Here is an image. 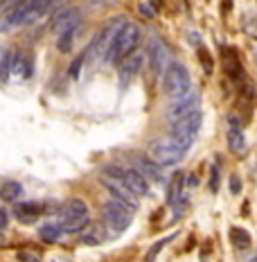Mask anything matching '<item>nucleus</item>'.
<instances>
[{
	"instance_id": "obj_29",
	"label": "nucleus",
	"mask_w": 257,
	"mask_h": 262,
	"mask_svg": "<svg viewBox=\"0 0 257 262\" xmlns=\"http://www.w3.org/2000/svg\"><path fill=\"white\" fill-rule=\"evenodd\" d=\"M219 190V161L212 165V174H210V192Z\"/></svg>"
},
{
	"instance_id": "obj_22",
	"label": "nucleus",
	"mask_w": 257,
	"mask_h": 262,
	"mask_svg": "<svg viewBox=\"0 0 257 262\" xmlns=\"http://www.w3.org/2000/svg\"><path fill=\"white\" fill-rule=\"evenodd\" d=\"M138 167H140L138 172H142V174L147 176V179L162 181V174H160V170H158V165H156V163H151V161L140 159V156H138Z\"/></svg>"
},
{
	"instance_id": "obj_35",
	"label": "nucleus",
	"mask_w": 257,
	"mask_h": 262,
	"mask_svg": "<svg viewBox=\"0 0 257 262\" xmlns=\"http://www.w3.org/2000/svg\"><path fill=\"white\" fill-rule=\"evenodd\" d=\"M185 186L196 188V186H198V176H196V174H187V176H185Z\"/></svg>"
},
{
	"instance_id": "obj_8",
	"label": "nucleus",
	"mask_w": 257,
	"mask_h": 262,
	"mask_svg": "<svg viewBox=\"0 0 257 262\" xmlns=\"http://www.w3.org/2000/svg\"><path fill=\"white\" fill-rule=\"evenodd\" d=\"M198 107H201V95H198V91H190L183 97L174 99V104H172L169 111H167V120L176 122V120H181V118H185V115H190L192 111H196Z\"/></svg>"
},
{
	"instance_id": "obj_30",
	"label": "nucleus",
	"mask_w": 257,
	"mask_h": 262,
	"mask_svg": "<svg viewBox=\"0 0 257 262\" xmlns=\"http://www.w3.org/2000/svg\"><path fill=\"white\" fill-rule=\"evenodd\" d=\"M241 95H246L248 99L255 97V86L250 82H241Z\"/></svg>"
},
{
	"instance_id": "obj_34",
	"label": "nucleus",
	"mask_w": 257,
	"mask_h": 262,
	"mask_svg": "<svg viewBox=\"0 0 257 262\" xmlns=\"http://www.w3.org/2000/svg\"><path fill=\"white\" fill-rule=\"evenodd\" d=\"M228 122H230V127H241V118L237 113H230L228 115Z\"/></svg>"
},
{
	"instance_id": "obj_2",
	"label": "nucleus",
	"mask_w": 257,
	"mask_h": 262,
	"mask_svg": "<svg viewBox=\"0 0 257 262\" xmlns=\"http://www.w3.org/2000/svg\"><path fill=\"white\" fill-rule=\"evenodd\" d=\"M190 86H192V80L187 68L178 64V61H172L165 68V72H162V91H165V95L169 99H178L185 93H190Z\"/></svg>"
},
{
	"instance_id": "obj_18",
	"label": "nucleus",
	"mask_w": 257,
	"mask_h": 262,
	"mask_svg": "<svg viewBox=\"0 0 257 262\" xmlns=\"http://www.w3.org/2000/svg\"><path fill=\"white\" fill-rule=\"evenodd\" d=\"M20 195H23V186H20L18 181H7L0 186V201L14 203Z\"/></svg>"
},
{
	"instance_id": "obj_36",
	"label": "nucleus",
	"mask_w": 257,
	"mask_h": 262,
	"mask_svg": "<svg viewBox=\"0 0 257 262\" xmlns=\"http://www.w3.org/2000/svg\"><path fill=\"white\" fill-rule=\"evenodd\" d=\"M190 43L194 45V48H198V45H201V36H198L196 32H190Z\"/></svg>"
},
{
	"instance_id": "obj_7",
	"label": "nucleus",
	"mask_w": 257,
	"mask_h": 262,
	"mask_svg": "<svg viewBox=\"0 0 257 262\" xmlns=\"http://www.w3.org/2000/svg\"><path fill=\"white\" fill-rule=\"evenodd\" d=\"M104 188H106V192L111 195V199H115V201H118L120 206L127 208L129 213L138 211V195H135V192H131L122 181L106 179V181H104Z\"/></svg>"
},
{
	"instance_id": "obj_14",
	"label": "nucleus",
	"mask_w": 257,
	"mask_h": 262,
	"mask_svg": "<svg viewBox=\"0 0 257 262\" xmlns=\"http://www.w3.org/2000/svg\"><path fill=\"white\" fill-rule=\"evenodd\" d=\"M225 61H223V70L230 80L235 82H246V75H244V68H241V61L237 59V52L235 50H228L225 52Z\"/></svg>"
},
{
	"instance_id": "obj_6",
	"label": "nucleus",
	"mask_w": 257,
	"mask_h": 262,
	"mask_svg": "<svg viewBox=\"0 0 257 262\" xmlns=\"http://www.w3.org/2000/svg\"><path fill=\"white\" fill-rule=\"evenodd\" d=\"M102 215H104L106 224L115 230V233H122V230L129 228L131 215L133 213H129L124 206H120L115 199H108V201H104V206H102Z\"/></svg>"
},
{
	"instance_id": "obj_32",
	"label": "nucleus",
	"mask_w": 257,
	"mask_h": 262,
	"mask_svg": "<svg viewBox=\"0 0 257 262\" xmlns=\"http://www.w3.org/2000/svg\"><path fill=\"white\" fill-rule=\"evenodd\" d=\"M255 25H257V20L253 16H248L246 18V23H244V28H246V32H248L253 39H257V30H255Z\"/></svg>"
},
{
	"instance_id": "obj_23",
	"label": "nucleus",
	"mask_w": 257,
	"mask_h": 262,
	"mask_svg": "<svg viewBox=\"0 0 257 262\" xmlns=\"http://www.w3.org/2000/svg\"><path fill=\"white\" fill-rule=\"evenodd\" d=\"M79 28V25H75V28H68L64 32H59V41H56V50L59 52H70L72 50V39H75V30Z\"/></svg>"
},
{
	"instance_id": "obj_11",
	"label": "nucleus",
	"mask_w": 257,
	"mask_h": 262,
	"mask_svg": "<svg viewBox=\"0 0 257 262\" xmlns=\"http://www.w3.org/2000/svg\"><path fill=\"white\" fill-rule=\"evenodd\" d=\"M142 61H145V57L138 55V52H133V55L127 57V59L120 64V88L129 86V82L133 80V77L140 72V68H142Z\"/></svg>"
},
{
	"instance_id": "obj_41",
	"label": "nucleus",
	"mask_w": 257,
	"mask_h": 262,
	"mask_svg": "<svg viewBox=\"0 0 257 262\" xmlns=\"http://www.w3.org/2000/svg\"><path fill=\"white\" fill-rule=\"evenodd\" d=\"M250 262H257V258H253V260H250Z\"/></svg>"
},
{
	"instance_id": "obj_33",
	"label": "nucleus",
	"mask_w": 257,
	"mask_h": 262,
	"mask_svg": "<svg viewBox=\"0 0 257 262\" xmlns=\"http://www.w3.org/2000/svg\"><path fill=\"white\" fill-rule=\"evenodd\" d=\"M16 258H18V262H41V260H39V255H34V253H25V251H23V253H18Z\"/></svg>"
},
{
	"instance_id": "obj_21",
	"label": "nucleus",
	"mask_w": 257,
	"mask_h": 262,
	"mask_svg": "<svg viewBox=\"0 0 257 262\" xmlns=\"http://www.w3.org/2000/svg\"><path fill=\"white\" fill-rule=\"evenodd\" d=\"M12 75H14V52H5L0 57V82L7 84Z\"/></svg>"
},
{
	"instance_id": "obj_10",
	"label": "nucleus",
	"mask_w": 257,
	"mask_h": 262,
	"mask_svg": "<svg viewBox=\"0 0 257 262\" xmlns=\"http://www.w3.org/2000/svg\"><path fill=\"white\" fill-rule=\"evenodd\" d=\"M45 213V206L41 201H20L14 206V217L23 224H34Z\"/></svg>"
},
{
	"instance_id": "obj_37",
	"label": "nucleus",
	"mask_w": 257,
	"mask_h": 262,
	"mask_svg": "<svg viewBox=\"0 0 257 262\" xmlns=\"http://www.w3.org/2000/svg\"><path fill=\"white\" fill-rule=\"evenodd\" d=\"M5 226H7V213L0 208V228H5Z\"/></svg>"
},
{
	"instance_id": "obj_15",
	"label": "nucleus",
	"mask_w": 257,
	"mask_h": 262,
	"mask_svg": "<svg viewBox=\"0 0 257 262\" xmlns=\"http://www.w3.org/2000/svg\"><path fill=\"white\" fill-rule=\"evenodd\" d=\"M88 222H91V217H68V215H61L59 217V228L64 230V233H79V230H83L88 226Z\"/></svg>"
},
{
	"instance_id": "obj_42",
	"label": "nucleus",
	"mask_w": 257,
	"mask_h": 262,
	"mask_svg": "<svg viewBox=\"0 0 257 262\" xmlns=\"http://www.w3.org/2000/svg\"><path fill=\"white\" fill-rule=\"evenodd\" d=\"M255 61H257V52H255Z\"/></svg>"
},
{
	"instance_id": "obj_1",
	"label": "nucleus",
	"mask_w": 257,
	"mask_h": 262,
	"mask_svg": "<svg viewBox=\"0 0 257 262\" xmlns=\"http://www.w3.org/2000/svg\"><path fill=\"white\" fill-rule=\"evenodd\" d=\"M140 43V30L135 23H127L122 30H120V34L113 39V43L108 45L106 55H104V59L108 61V64H122L127 57L133 55V50L138 48Z\"/></svg>"
},
{
	"instance_id": "obj_38",
	"label": "nucleus",
	"mask_w": 257,
	"mask_h": 262,
	"mask_svg": "<svg viewBox=\"0 0 257 262\" xmlns=\"http://www.w3.org/2000/svg\"><path fill=\"white\" fill-rule=\"evenodd\" d=\"M50 3H52V9H56V7H61V5L70 3V0H50Z\"/></svg>"
},
{
	"instance_id": "obj_5",
	"label": "nucleus",
	"mask_w": 257,
	"mask_h": 262,
	"mask_svg": "<svg viewBox=\"0 0 257 262\" xmlns=\"http://www.w3.org/2000/svg\"><path fill=\"white\" fill-rule=\"evenodd\" d=\"M129 20L124 18V16H118V18H113V20H108L106 25H104L99 32L93 36V41H91V45L86 48V52L83 55L86 57H95V55H106V50H108V45L113 43V39L120 34V30L127 25Z\"/></svg>"
},
{
	"instance_id": "obj_9",
	"label": "nucleus",
	"mask_w": 257,
	"mask_h": 262,
	"mask_svg": "<svg viewBox=\"0 0 257 262\" xmlns=\"http://www.w3.org/2000/svg\"><path fill=\"white\" fill-rule=\"evenodd\" d=\"M149 64H151V72H154V75H162L165 68L172 64L169 50H167V45L158 39H154L149 43Z\"/></svg>"
},
{
	"instance_id": "obj_17",
	"label": "nucleus",
	"mask_w": 257,
	"mask_h": 262,
	"mask_svg": "<svg viewBox=\"0 0 257 262\" xmlns=\"http://www.w3.org/2000/svg\"><path fill=\"white\" fill-rule=\"evenodd\" d=\"M183 183H185V174H183V172H176L169 181V188H167V206H174L178 199H181Z\"/></svg>"
},
{
	"instance_id": "obj_3",
	"label": "nucleus",
	"mask_w": 257,
	"mask_h": 262,
	"mask_svg": "<svg viewBox=\"0 0 257 262\" xmlns=\"http://www.w3.org/2000/svg\"><path fill=\"white\" fill-rule=\"evenodd\" d=\"M187 149L181 147L174 138H158L149 145V159L154 161L156 165H176L185 159Z\"/></svg>"
},
{
	"instance_id": "obj_31",
	"label": "nucleus",
	"mask_w": 257,
	"mask_h": 262,
	"mask_svg": "<svg viewBox=\"0 0 257 262\" xmlns=\"http://www.w3.org/2000/svg\"><path fill=\"white\" fill-rule=\"evenodd\" d=\"M230 192H233V195H239V192H241V179H239V174L230 176Z\"/></svg>"
},
{
	"instance_id": "obj_16",
	"label": "nucleus",
	"mask_w": 257,
	"mask_h": 262,
	"mask_svg": "<svg viewBox=\"0 0 257 262\" xmlns=\"http://www.w3.org/2000/svg\"><path fill=\"white\" fill-rule=\"evenodd\" d=\"M59 215H68V217H86V215H88V206H86V201L79 199V197L68 199L64 206H61Z\"/></svg>"
},
{
	"instance_id": "obj_20",
	"label": "nucleus",
	"mask_w": 257,
	"mask_h": 262,
	"mask_svg": "<svg viewBox=\"0 0 257 262\" xmlns=\"http://www.w3.org/2000/svg\"><path fill=\"white\" fill-rule=\"evenodd\" d=\"M61 233H64V230L59 228V224H56V222H50V224H45V226H41L39 238L43 240V242H48V244H54V242H59Z\"/></svg>"
},
{
	"instance_id": "obj_4",
	"label": "nucleus",
	"mask_w": 257,
	"mask_h": 262,
	"mask_svg": "<svg viewBox=\"0 0 257 262\" xmlns=\"http://www.w3.org/2000/svg\"><path fill=\"white\" fill-rule=\"evenodd\" d=\"M201 122H203V113H201V109H196V111H192L190 115H185V118L172 122V138H174L181 147L190 149L192 143L196 140Z\"/></svg>"
},
{
	"instance_id": "obj_25",
	"label": "nucleus",
	"mask_w": 257,
	"mask_h": 262,
	"mask_svg": "<svg viewBox=\"0 0 257 262\" xmlns=\"http://www.w3.org/2000/svg\"><path fill=\"white\" fill-rule=\"evenodd\" d=\"M176 235L178 233H174V235H169V238H162V240H158V242H156L154 246H151V249L149 251H147V260L145 262H156V258H158V253H160V251L162 249H165V246L167 244H169L172 242V240H174L176 238Z\"/></svg>"
},
{
	"instance_id": "obj_26",
	"label": "nucleus",
	"mask_w": 257,
	"mask_h": 262,
	"mask_svg": "<svg viewBox=\"0 0 257 262\" xmlns=\"http://www.w3.org/2000/svg\"><path fill=\"white\" fill-rule=\"evenodd\" d=\"M138 12L142 14L145 18H154L156 14H158V9H156L154 5L149 3V0H140V3H138Z\"/></svg>"
},
{
	"instance_id": "obj_13",
	"label": "nucleus",
	"mask_w": 257,
	"mask_h": 262,
	"mask_svg": "<svg viewBox=\"0 0 257 262\" xmlns=\"http://www.w3.org/2000/svg\"><path fill=\"white\" fill-rule=\"evenodd\" d=\"M75 25H79V9H75V7L61 9L52 18V30H56V32H64V30L75 28Z\"/></svg>"
},
{
	"instance_id": "obj_28",
	"label": "nucleus",
	"mask_w": 257,
	"mask_h": 262,
	"mask_svg": "<svg viewBox=\"0 0 257 262\" xmlns=\"http://www.w3.org/2000/svg\"><path fill=\"white\" fill-rule=\"evenodd\" d=\"M198 61H201L203 70L210 75V72H212V57H210V52L203 50V48H198Z\"/></svg>"
},
{
	"instance_id": "obj_39",
	"label": "nucleus",
	"mask_w": 257,
	"mask_h": 262,
	"mask_svg": "<svg viewBox=\"0 0 257 262\" xmlns=\"http://www.w3.org/2000/svg\"><path fill=\"white\" fill-rule=\"evenodd\" d=\"M149 3H151V5H154V7H156V9H160V7H162V0H149Z\"/></svg>"
},
{
	"instance_id": "obj_19",
	"label": "nucleus",
	"mask_w": 257,
	"mask_h": 262,
	"mask_svg": "<svg viewBox=\"0 0 257 262\" xmlns=\"http://www.w3.org/2000/svg\"><path fill=\"white\" fill-rule=\"evenodd\" d=\"M228 147L235 151V154H244L246 149V138L241 127H230L228 129Z\"/></svg>"
},
{
	"instance_id": "obj_40",
	"label": "nucleus",
	"mask_w": 257,
	"mask_h": 262,
	"mask_svg": "<svg viewBox=\"0 0 257 262\" xmlns=\"http://www.w3.org/2000/svg\"><path fill=\"white\" fill-rule=\"evenodd\" d=\"M230 3H233V0H221V5H223V9H225V12H228V9H230Z\"/></svg>"
},
{
	"instance_id": "obj_27",
	"label": "nucleus",
	"mask_w": 257,
	"mask_h": 262,
	"mask_svg": "<svg viewBox=\"0 0 257 262\" xmlns=\"http://www.w3.org/2000/svg\"><path fill=\"white\" fill-rule=\"evenodd\" d=\"M83 59H86V55H79V57H75V59H72L70 68H68V77H72V80H77V77H79V70H81V66H83Z\"/></svg>"
},
{
	"instance_id": "obj_24",
	"label": "nucleus",
	"mask_w": 257,
	"mask_h": 262,
	"mask_svg": "<svg viewBox=\"0 0 257 262\" xmlns=\"http://www.w3.org/2000/svg\"><path fill=\"white\" fill-rule=\"evenodd\" d=\"M230 240H233V244L237 246V249H248L250 246V233L244 228H230Z\"/></svg>"
},
{
	"instance_id": "obj_12",
	"label": "nucleus",
	"mask_w": 257,
	"mask_h": 262,
	"mask_svg": "<svg viewBox=\"0 0 257 262\" xmlns=\"http://www.w3.org/2000/svg\"><path fill=\"white\" fill-rule=\"evenodd\" d=\"M122 183L129 188L131 192H135L138 197H145L149 195V179L138 170H124V179Z\"/></svg>"
}]
</instances>
